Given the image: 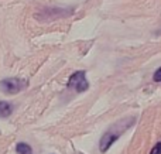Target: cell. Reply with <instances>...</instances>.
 Here are the masks:
<instances>
[{
  "instance_id": "cell-2",
  "label": "cell",
  "mask_w": 161,
  "mask_h": 154,
  "mask_svg": "<svg viewBox=\"0 0 161 154\" xmlns=\"http://www.w3.org/2000/svg\"><path fill=\"white\" fill-rule=\"evenodd\" d=\"M25 86H27V82L20 78H16V76L0 81V91L3 93H6V95H16L21 89H24Z\"/></svg>"
},
{
  "instance_id": "cell-3",
  "label": "cell",
  "mask_w": 161,
  "mask_h": 154,
  "mask_svg": "<svg viewBox=\"0 0 161 154\" xmlns=\"http://www.w3.org/2000/svg\"><path fill=\"white\" fill-rule=\"evenodd\" d=\"M68 88H72L75 89L78 93L85 92L89 88V84L86 81V74L85 71H76L75 74L69 76V81H68Z\"/></svg>"
},
{
  "instance_id": "cell-7",
  "label": "cell",
  "mask_w": 161,
  "mask_h": 154,
  "mask_svg": "<svg viewBox=\"0 0 161 154\" xmlns=\"http://www.w3.org/2000/svg\"><path fill=\"white\" fill-rule=\"evenodd\" d=\"M153 79H154V82H161V67L156 71V72H154Z\"/></svg>"
},
{
  "instance_id": "cell-6",
  "label": "cell",
  "mask_w": 161,
  "mask_h": 154,
  "mask_svg": "<svg viewBox=\"0 0 161 154\" xmlns=\"http://www.w3.org/2000/svg\"><path fill=\"white\" fill-rule=\"evenodd\" d=\"M150 154H161V141H158V143L153 147V150L150 151Z\"/></svg>"
},
{
  "instance_id": "cell-5",
  "label": "cell",
  "mask_w": 161,
  "mask_h": 154,
  "mask_svg": "<svg viewBox=\"0 0 161 154\" xmlns=\"http://www.w3.org/2000/svg\"><path fill=\"white\" fill-rule=\"evenodd\" d=\"M16 153L17 154H33V149H31L30 144L27 143H17L16 146Z\"/></svg>"
},
{
  "instance_id": "cell-1",
  "label": "cell",
  "mask_w": 161,
  "mask_h": 154,
  "mask_svg": "<svg viewBox=\"0 0 161 154\" xmlns=\"http://www.w3.org/2000/svg\"><path fill=\"white\" fill-rule=\"evenodd\" d=\"M134 122H136L134 118H123V119H120L119 122H116L114 124H112V126L106 130L105 135L102 136V139H100V143H99L100 151L105 153L106 150L110 149L112 144H113L126 130L130 129L134 124Z\"/></svg>"
},
{
  "instance_id": "cell-4",
  "label": "cell",
  "mask_w": 161,
  "mask_h": 154,
  "mask_svg": "<svg viewBox=\"0 0 161 154\" xmlns=\"http://www.w3.org/2000/svg\"><path fill=\"white\" fill-rule=\"evenodd\" d=\"M13 113V105L6 101H0V118L6 119Z\"/></svg>"
}]
</instances>
